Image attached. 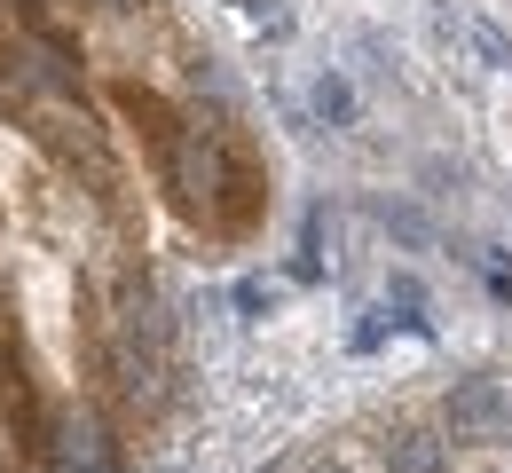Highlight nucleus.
Here are the masks:
<instances>
[{
    "label": "nucleus",
    "mask_w": 512,
    "mask_h": 473,
    "mask_svg": "<svg viewBox=\"0 0 512 473\" xmlns=\"http://www.w3.org/2000/svg\"><path fill=\"white\" fill-rule=\"evenodd\" d=\"M119 111L134 119V135H142V150H150V174L166 182L174 158H182V142H190V119H182L158 87H142V79H119Z\"/></svg>",
    "instance_id": "nucleus-1"
},
{
    "label": "nucleus",
    "mask_w": 512,
    "mask_h": 473,
    "mask_svg": "<svg viewBox=\"0 0 512 473\" xmlns=\"http://www.w3.org/2000/svg\"><path fill=\"white\" fill-rule=\"evenodd\" d=\"M0 418H8V434H16L24 450L40 442V387H32V371H24V332H16L8 292H0Z\"/></svg>",
    "instance_id": "nucleus-2"
},
{
    "label": "nucleus",
    "mask_w": 512,
    "mask_h": 473,
    "mask_svg": "<svg viewBox=\"0 0 512 473\" xmlns=\"http://www.w3.org/2000/svg\"><path fill=\"white\" fill-rule=\"evenodd\" d=\"M449 434L457 442H512V395L497 379H457L449 387Z\"/></svg>",
    "instance_id": "nucleus-3"
},
{
    "label": "nucleus",
    "mask_w": 512,
    "mask_h": 473,
    "mask_svg": "<svg viewBox=\"0 0 512 473\" xmlns=\"http://www.w3.org/2000/svg\"><path fill=\"white\" fill-rule=\"evenodd\" d=\"M386 473H449V450H442V434H426V426L394 434V450H386Z\"/></svg>",
    "instance_id": "nucleus-4"
},
{
    "label": "nucleus",
    "mask_w": 512,
    "mask_h": 473,
    "mask_svg": "<svg viewBox=\"0 0 512 473\" xmlns=\"http://www.w3.org/2000/svg\"><path fill=\"white\" fill-rule=\"evenodd\" d=\"M457 32L473 40V56H481L489 71H512V40L497 32V24H489V16H457Z\"/></svg>",
    "instance_id": "nucleus-5"
},
{
    "label": "nucleus",
    "mask_w": 512,
    "mask_h": 473,
    "mask_svg": "<svg viewBox=\"0 0 512 473\" xmlns=\"http://www.w3.org/2000/svg\"><path fill=\"white\" fill-rule=\"evenodd\" d=\"M237 16L253 24L260 40H292V8L284 0H237Z\"/></svg>",
    "instance_id": "nucleus-6"
},
{
    "label": "nucleus",
    "mask_w": 512,
    "mask_h": 473,
    "mask_svg": "<svg viewBox=\"0 0 512 473\" xmlns=\"http://www.w3.org/2000/svg\"><path fill=\"white\" fill-rule=\"evenodd\" d=\"M316 111H323V119H339V127L355 119V87H347L339 71H323V79H316Z\"/></svg>",
    "instance_id": "nucleus-7"
},
{
    "label": "nucleus",
    "mask_w": 512,
    "mask_h": 473,
    "mask_svg": "<svg viewBox=\"0 0 512 473\" xmlns=\"http://www.w3.org/2000/svg\"><path fill=\"white\" fill-rule=\"evenodd\" d=\"M268 300H276V292H268V284H260V276H245V284H237V308H245V316H260V308H268Z\"/></svg>",
    "instance_id": "nucleus-8"
},
{
    "label": "nucleus",
    "mask_w": 512,
    "mask_h": 473,
    "mask_svg": "<svg viewBox=\"0 0 512 473\" xmlns=\"http://www.w3.org/2000/svg\"><path fill=\"white\" fill-rule=\"evenodd\" d=\"M103 8H119V16H134V8H150V0H103Z\"/></svg>",
    "instance_id": "nucleus-9"
}]
</instances>
